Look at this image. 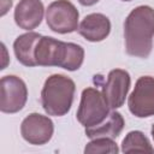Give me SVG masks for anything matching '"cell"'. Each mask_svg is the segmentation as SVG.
Returning <instances> with one entry per match:
<instances>
[{
	"mask_svg": "<svg viewBox=\"0 0 154 154\" xmlns=\"http://www.w3.org/2000/svg\"><path fill=\"white\" fill-rule=\"evenodd\" d=\"M154 8L147 5L135 7L124 22L125 49L129 55L146 59L153 48Z\"/></svg>",
	"mask_w": 154,
	"mask_h": 154,
	"instance_id": "cell-1",
	"label": "cell"
},
{
	"mask_svg": "<svg viewBox=\"0 0 154 154\" xmlns=\"http://www.w3.org/2000/svg\"><path fill=\"white\" fill-rule=\"evenodd\" d=\"M35 60L37 66H58L67 71H76L83 64L84 49L73 42L41 36L35 48Z\"/></svg>",
	"mask_w": 154,
	"mask_h": 154,
	"instance_id": "cell-2",
	"label": "cell"
},
{
	"mask_svg": "<svg viewBox=\"0 0 154 154\" xmlns=\"http://www.w3.org/2000/svg\"><path fill=\"white\" fill-rule=\"evenodd\" d=\"M76 91L75 82L60 73L49 76L41 90V105L48 116L63 117L72 106Z\"/></svg>",
	"mask_w": 154,
	"mask_h": 154,
	"instance_id": "cell-3",
	"label": "cell"
},
{
	"mask_svg": "<svg viewBox=\"0 0 154 154\" xmlns=\"http://www.w3.org/2000/svg\"><path fill=\"white\" fill-rule=\"evenodd\" d=\"M109 114V106L102 94L95 88H85L81 95V102L77 109V120L84 128L102 123Z\"/></svg>",
	"mask_w": 154,
	"mask_h": 154,
	"instance_id": "cell-4",
	"label": "cell"
},
{
	"mask_svg": "<svg viewBox=\"0 0 154 154\" xmlns=\"http://www.w3.org/2000/svg\"><path fill=\"white\" fill-rule=\"evenodd\" d=\"M79 13L76 6L69 0H55L46 10L48 28L58 34H70L78 29Z\"/></svg>",
	"mask_w": 154,
	"mask_h": 154,
	"instance_id": "cell-5",
	"label": "cell"
},
{
	"mask_svg": "<svg viewBox=\"0 0 154 154\" xmlns=\"http://www.w3.org/2000/svg\"><path fill=\"white\" fill-rule=\"evenodd\" d=\"M28 88L25 82L14 76H4L0 81V109L4 113H17L25 106Z\"/></svg>",
	"mask_w": 154,
	"mask_h": 154,
	"instance_id": "cell-6",
	"label": "cell"
},
{
	"mask_svg": "<svg viewBox=\"0 0 154 154\" xmlns=\"http://www.w3.org/2000/svg\"><path fill=\"white\" fill-rule=\"evenodd\" d=\"M128 107L137 118L154 116V77L142 76L136 81L128 100Z\"/></svg>",
	"mask_w": 154,
	"mask_h": 154,
	"instance_id": "cell-7",
	"label": "cell"
},
{
	"mask_svg": "<svg viewBox=\"0 0 154 154\" xmlns=\"http://www.w3.org/2000/svg\"><path fill=\"white\" fill-rule=\"evenodd\" d=\"M54 132V124L51 118L40 113H30L20 125L22 137L30 144L42 146L47 143Z\"/></svg>",
	"mask_w": 154,
	"mask_h": 154,
	"instance_id": "cell-8",
	"label": "cell"
},
{
	"mask_svg": "<svg viewBox=\"0 0 154 154\" xmlns=\"http://www.w3.org/2000/svg\"><path fill=\"white\" fill-rule=\"evenodd\" d=\"M131 78L126 70L114 69L108 72L107 79L102 85V94L111 109L122 107L130 89Z\"/></svg>",
	"mask_w": 154,
	"mask_h": 154,
	"instance_id": "cell-9",
	"label": "cell"
},
{
	"mask_svg": "<svg viewBox=\"0 0 154 154\" xmlns=\"http://www.w3.org/2000/svg\"><path fill=\"white\" fill-rule=\"evenodd\" d=\"M45 7L41 0H20L14 8V22L24 30L37 28L43 18Z\"/></svg>",
	"mask_w": 154,
	"mask_h": 154,
	"instance_id": "cell-10",
	"label": "cell"
},
{
	"mask_svg": "<svg viewBox=\"0 0 154 154\" xmlns=\"http://www.w3.org/2000/svg\"><path fill=\"white\" fill-rule=\"evenodd\" d=\"M78 34L90 42H100L111 32V22L102 13L87 14L78 25Z\"/></svg>",
	"mask_w": 154,
	"mask_h": 154,
	"instance_id": "cell-11",
	"label": "cell"
},
{
	"mask_svg": "<svg viewBox=\"0 0 154 154\" xmlns=\"http://www.w3.org/2000/svg\"><path fill=\"white\" fill-rule=\"evenodd\" d=\"M42 35L35 32V31H29L25 34L19 35L14 42H13V51L17 60L28 67L37 66L36 60H35V48L41 38Z\"/></svg>",
	"mask_w": 154,
	"mask_h": 154,
	"instance_id": "cell-12",
	"label": "cell"
},
{
	"mask_svg": "<svg viewBox=\"0 0 154 154\" xmlns=\"http://www.w3.org/2000/svg\"><path fill=\"white\" fill-rule=\"evenodd\" d=\"M124 125L125 122L123 116L117 111H112L102 123L85 128V135L89 138L108 137L114 140L120 135V132L124 129Z\"/></svg>",
	"mask_w": 154,
	"mask_h": 154,
	"instance_id": "cell-13",
	"label": "cell"
},
{
	"mask_svg": "<svg viewBox=\"0 0 154 154\" xmlns=\"http://www.w3.org/2000/svg\"><path fill=\"white\" fill-rule=\"evenodd\" d=\"M122 152L123 153H154V148L152 147L149 140L144 136L142 131L135 130L130 131L122 142Z\"/></svg>",
	"mask_w": 154,
	"mask_h": 154,
	"instance_id": "cell-14",
	"label": "cell"
},
{
	"mask_svg": "<svg viewBox=\"0 0 154 154\" xmlns=\"http://www.w3.org/2000/svg\"><path fill=\"white\" fill-rule=\"evenodd\" d=\"M119 152L117 143L113 141V138L108 137H97L91 138L89 143H87L84 148V153H111L117 154Z\"/></svg>",
	"mask_w": 154,
	"mask_h": 154,
	"instance_id": "cell-15",
	"label": "cell"
},
{
	"mask_svg": "<svg viewBox=\"0 0 154 154\" xmlns=\"http://www.w3.org/2000/svg\"><path fill=\"white\" fill-rule=\"evenodd\" d=\"M12 6V0H1V16H5L6 12L11 8Z\"/></svg>",
	"mask_w": 154,
	"mask_h": 154,
	"instance_id": "cell-16",
	"label": "cell"
},
{
	"mask_svg": "<svg viewBox=\"0 0 154 154\" xmlns=\"http://www.w3.org/2000/svg\"><path fill=\"white\" fill-rule=\"evenodd\" d=\"M78 2L83 6H93L99 2V0H78Z\"/></svg>",
	"mask_w": 154,
	"mask_h": 154,
	"instance_id": "cell-17",
	"label": "cell"
},
{
	"mask_svg": "<svg viewBox=\"0 0 154 154\" xmlns=\"http://www.w3.org/2000/svg\"><path fill=\"white\" fill-rule=\"evenodd\" d=\"M150 134H152V137H153V140H154V124H153V126H152V130H150Z\"/></svg>",
	"mask_w": 154,
	"mask_h": 154,
	"instance_id": "cell-18",
	"label": "cell"
},
{
	"mask_svg": "<svg viewBox=\"0 0 154 154\" xmlns=\"http://www.w3.org/2000/svg\"><path fill=\"white\" fill-rule=\"evenodd\" d=\"M122 1H131V0H122Z\"/></svg>",
	"mask_w": 154,
	"mask_h": 154,
	"instance_id": "cell-19",
	"label": "cell"
}]
</instances>
